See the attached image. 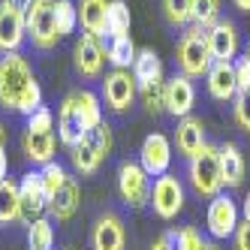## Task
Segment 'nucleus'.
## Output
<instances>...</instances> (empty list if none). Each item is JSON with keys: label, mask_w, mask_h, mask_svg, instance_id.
Here are the masks:
<instances>
[{"label": "nucleus", "mask_w": 250, "mask_h": 250, "mask_svg": "<svg viewBox=\"0 0 250 250\" xmlns=\"http://www.w3.org/2000/svg\"><path fill=\"white\" fill-rule=\"evenodd\" d=\"M208 45H211V55L214 61H235L238 58V27L232 21H217L208 30Z\"/></svg>", "instance_id": "obj_18"}, {"label": "nucleus", "mask_w": 250, "mask_h": 250, "mask_svg": "<svg viewBox=\"0 0 250 250\" xmlns=\"http://www.w3.org/2000/svg\"><path fill=\"white\" fill-rule=\"evenodd\" d=\"M55 19H58V33L61 37H69V33L76 30V24H79V9H76L73 0H58Z\"/></svg>", "instance_id": "obj_34"}, {"label": "nucleus", "mask_w": 250, "mask_h": 250, "mask_svg": "<svg viewBox=\"0 0 250 250\" xmlns=\"http://www.w3.org/2000/svg\"><path fill=\"white\" fill-rule=\"evenodd\" d=\"M133 79L139 87H145V84H154V82H163V61L157 58V51L154 48H142L136 61H133Z\"/></svg>", "instance_id": "obj_23"}, {"label": "nucleus", "mask_w": 250, "mask_h": 250, "mask_svg": "<svg viewBox=\"0 0 250 250\" xmlns=\"http://www.w3.org/2000/svg\"><path fill=\"white\" fill-rule=\"evenodd\" d=\"M217 151H220V175H223V187H241V181H244V157H241L238 145L226 142V145H220Z\"/></svg>", "instance_id": "obj_24"}, {"label": "nucleus", "mask_w": 250, "mask_h": 250, "mask_svg": "<svg viewBox=\"0 0 250 250\" xmlns=\"http://www.w3.org/2000/svg\"><path fill=\"white\" fill-rule=\"evenodd\" d=\"M235 82H238V91H250V61L247 58H235Z\"/></svg>", "instance_id": "obj_38"}, {"label": "nucleus", "mask_w": 250, "mask_h": 250, "mask_svg": "<svg viewBox=\"0 0 250 250\" xmlns=\"http://www.w3.org/2000/svg\"><path fill=\"white\" fill-rule=\"evenodd\" d=\"M58 0H37V3L30 6V12L24 15L27 19V40L33 42V48H55L61 33H58Z\"/></svg>", "instance_id": "obj_5"}, {"label": "nucleus", "mask_w": 250, "mask_h": 250, "mask_svg": "<svg viewBox=\"0 0 250 250\" xmlns=\"http://www.w3.org/2000/svg\"><path fill=\"white\" fill-rule=\"evenodd\" d=\"M136 55H139V48L133 45L130 33H124V37H109V42H105V61H109L115 69H133Z\"/></svg>", "instance_id": "obj_25"}, {"label": "nucleus", "mask_w": 250, "mask_h": 250, "mask_svg": "<svg viewBox=\"0 0 250 250\" xmlns=\"http://www.w3.org/2000/svg\"><path fill=\"white\" fill-rule=\"evenodd\" d=\"M151 250H172V238H169V232H166V235H160V238L151 244Z\"/></svg>", "instance_id": "obj_41"}, {"label": "nucleus", "mask_w": 250, "mask_h": 250, "mask_svg": "<svg viewBox=\"0 0 250 250\" xmlns=\"http://www.w3.org/2000/svg\"><path fill=\"white\" fill-rule=\"evenodd\" d=\"M21 151H24V157L30 160V163H37V166L51 163V160H55V133H51V130H45V133H40V130H24V136H21Z\"/></svg>", "instance_id": "obj_20"}, {"label": "nucleus", "mask_w": 250, "mask_h": 250, "mask_svg": "<svg viewBox=\"0 0 250 250\" xmlns=\"http://www.w3.org/2000/svg\"><path fill=\"white\" fill-rule=\"evenodd\" d=\"M187 178H190L193 193L202 196V199H214L217 193H223V175H220V151H217V145H208V142H205V148L190 157Z\"/></svg>", "instance_id": "obj_3"}, {"label": "nucleus", "mask_w": 250, "mask_h": 250, "mask_svg": "<svg viewBox=\"0 0 250 250\" xmlns=\"http://www.w3.org/2000/svg\"><path fill=\"white\" fill-rule=\"evenodd\" d=\"M79 205H82L79 181H76V178H66L63 187L48 199V214H51L55 220H69V217H73V214L79 211Z\"/></svg>", "instance_id": "obj_21"}, {"label": "nucleus", "mask_w": 250, "mask_h": 250, "mask_svg": "<svg viewBox=\"0 0 250 250\" xmlns=\"http://www.w3.org/2000/svg\"><path fill=\"white\" fill-rule=\"evenodd\" d=\"M217 21H220V0H193L190 24L202 27V30H211Z\"/></svg>", "instance_id": "obj_28"}, {"label": "nucleus", "mask_w": 250, "mask_h": 250, "mask_svg": "<svg viewBox=\"0 0 250 250\" xmlns=\"http://www.w3.org/2000/svg\"><path fill=\"white\" fill-rule=\"evenodd\" d=\"M3 3H6V6H12V9H19V12H24V15H27V12H30V6H33V3H37V0H3Z\"/></svg>", "instance_id": "obj_40"}, {"label": "nucleus", "mask_w": 250, "mask_h": 250, "mask_svg": "<svg viewBox=\"0 0 250 250\" xmlns=\"http://www.w3.org/2000/svg\"><path fill=\"white\" fill-rule=\"evenodd\" d=\"M19 205H21V220L30 226L33 220H40L48 211V193L42 187L40 172H27L19 181Z\"/></svg>", "instance_id": "obj_9"}, {"label": "nucleus", "mask_w": 250, "mask_h": 250, "mask_svg": "<svg viewBox=\"0 0 250 250\" xmlns=\"http://www.w3.org/2000/svg\"><path fill=\"white\" fill-rule=\"evenodd\" d=\"M91 133L87 130V124L82 118V109H79V103H76V94H69L63 103H61V112H58V136L66 148H73L79 145V142Z\"/></svg>", "instance_id": "obj_12"}, {"label": "nucleus", "mask_w": 250, "mask_h": 250, "mask_svg": "<svg viewBox=\"0 0 250 250\" xmlns=\"http://www.w3.org/2000/svg\"><path fill=\"white\" fill-rule=\"evenodd\" d=\"M3 142H6V133H3V124H0V151H3Z\"/></svg>", "instance_id": "obj_45"}, {"label": "nucleus", "mask_w": 250, "mask_h": 250, "mask_svg": "<svg viewBox=\"0 0 250 250\" xmlns=\"http://www.w3.org/2000/svg\"><path fill=\"white\" fill-rule=\"evenodd\" d=\"M130 6L124 3V0H109V15H105V33L109 37H124V33H130Z\"/></svg>", "instance_id": "obj_27"}, {"label": "nucleus", "mask_w": 250, "mask_h": 250, "mask_svg": "<svg viewBox=\"0 0 250 250\" xmlns=\"http://www.w3.org/2000/svg\"><path fill=\"white\" fill-rule=\"evenodd\" d=\"M112 145H115L112 127L103 121L100 127H94L91 133L79 142V145L69 148V163H73V169H76L79 175H94V172L103 166V160L112 154Z\"/></svg>", "instance_id": "obj_4"}, {"label": "nucleus", "mask_w": 250, "mask_h": 250, "mask_svg": "<svg viewBox=\"0 0 250 250\" xmlns=\"http://www.w3.org/2000/svg\"><path fill=\"white\" fill-rule=\"evenodd\" d=\"M76 69L84 79H97L103 73V63H105V48L97 42V37L91 33H82V40L76 42Z\"/></svg>", "instance_id": "obj_16"}, {"label": "nucleus", "mask_w": 250, "mask_h": 250, "mask_svg": "<svg viewBox=\"0 0 250 250\" xmlns=\"http://www.w3.org/2000/svg\"><path fill=\"white\" fill-rule=\"evenodd\" d=\"M232 3H235L241 12H250V0H232Z\"/></svg>", "instance_id": "obj_44"}, {"label": "nucleus", "mask_w": 250, "mask_h": 250, "mask_svg": "<svg viewBox=\"0 0 250 250\" xmlns=\"http://www.w3.org/2000/svg\"><path fill=\"white\" fill-rule=\"evenodd\" d=\"M151 208H154V214L160 220H175L178 214H181V208H184V187H181V181H178L175 175H160L157 181H154V187H151V202H148Z\"/></svg>", "instance_id": "obj_8"}, {"label": "nucleus", "mask_w": 250, "mask_h": 250, "mask_svg": "<svg viewBox=\"0 0 250 250\" xmlns=\"http://www.w3.org/2000/svg\"><path fill=\"white\" fill-rule=\"evenodd\" d=\"M24 37H27V19H24V12L12 9L6 3H0V51H3V55L19 51V45L24 42Z\"/></svg>", "instance_id": "obj_13"}, {"label": "nucleus", "mask_w": 250, "mask_h": 250, "mask_svg": "<svg viewBox=\"0 0 250 250\" xmlns=\"http://www.w3.org/2000/svg\"><path fill=\"white\" fill-rule=\"evenodd\" d=\"M136 91H139V84H136V79H133L130 69H112V73L103 79V100L118 115L127 112L130 105H133Z\"/></svg>", "instance_id": "obj_10"}, {"label": "nucleus", "mask_w": 250, "mask_h": 250, "mask_svg": "<svg viewBox=\"0 0 250 250\" xmlns=\"http://www.w3.org/2000/svg\"><path fill=\"white\" fill-rule=\"evenodd\" d=\"M175 145H178V154L181 157H193V154H199L205 148V124L202 118H181L178 121V130H175Z\"/></svg>", "instance_id": "obj_19"}, {"label": "nucleus", "mask_w": 250, "mask_h": 250, "mask_svg": "<svg viewBox=\"0 0 250 250\" xmlns=\"http://www.w3.org/2000/svg\"><path fill=\"white\" fill-rule=\"evenodd\" d=\"M232 103H235L232 109H235V121H238V127L250 136V91H238Z\"/></svg>", "instance_id": "obj_36"}, {"label": "nucleus", "mask_w": 250, "mask_h": 250, "mask_svg": "<svg viewBox=\"0 0 250 250\" xmlns=\"http://www.w3.org/2000/svg\"><path fill=\"white\" fill-rule=\"evenodd\" d=\"M151 175L133 160H124L118 166V193L130 208H145L151 202Z\"/></svg>", "instance_id": "obj_6"}, {"label": "nucleus", "mask_w": 250, "mask_h": 250, "mask_svg": "<svg viewBox=\"0 0 250 250\" xmlns=\"http://www.w3.org/2000/svg\"><path fill=\"white\" fill-rule=\"evenodd\" d=\"M40 175H42V187H45V193H48V199L55 196L61 187H63V181H66V169L58 163V160H51V163H45L42 169H40Z\"/></svg>", "instance_id": "obj_33"}, {"label": "nucleus", "mask_w": 250, "mask_h": 250, "mask_svg": "<svg viewBox=\"0 0 250 250\" xmlns=\"http://www.w3.org/2000/svg\"><path fill=\"white\" fill-rule=\"evenodd\" d=\"M211 63H214V55L208 45V30L190 24L178 40V69L187 79H202L208 76Z\"/></svg>", "instance_id": "obj_2"}, {"label": "nucleus", "mask_w": 250, "mask_h": 250, "mask_svg": "<svg viewBox=\"0 0 250 250\" xmlns=\"http://www.w3.org/2000/svg\"><path fill=\"white\" fill-rule=\"evenodd\" d=\"M241 214H244V220L250 223V193L244 196V205H241Z\"/></svg>", "instance_id": "obj_43"}, {"label": "nucleus", "mask_w": 250, "mask_h": 250, "mask_svg": "<svg viewBox=\"0 0 250 250\" xmlns=\"http://www.w3.org/2000/svg\"><path fill=\"white\" fill-rule=\"evenodd\" d=\"M21 220V205H19V181H0V223H15Z\"/></svg>", "instance_id": "obj_26"}, {"label": "nucleus", "mask_w": 250, "mask_h": 250, "mask_svg": "<svg viewBox=\"0 0 250 250\" xmlns=\"http://www.w3.org/2000/svg\"><path fill=\"white\" fill-rule=\"evenodd\" d=\"M163 3V15L172 27H187L193 15V0H160Z\"/></svg>", "instance_id": "obj_31"}, {"label": "nucleus", "mask_w": 250, "mask_h": 250, "mask_svg": "<svg viewBox=\"0 0 250 250\" xmlns=\"http://www.w3.org/2000/svg\"><path fill=\"white\" fill-rule=\"evenodd\" d=\"M241 223V211L235 205V199L226 193H217L214 199L208 202V214H205V226H208V235L211 238H232L235 235V229Z\"/></svg>", "instance_id": "obj_7"}, {"label": "nucleus", "mask_w": 250, "mask_h": 250, "mask_svg": "<svg viewBox=\"0 0 250 250\" xmlns=\"http://www.w3.org/2000/svg\"><path fill=\"white\" fill-rule=\"evenodd\" d=\"M139 94H142V103H145V109L151 115L166 112V87H163V82H154V84L139 87Z\"/></svg>", "instance_id": "obj_35"}, {"label": "nucleus", "mask_w": 250, "mask_h": 250, "mask_svg": "<svg viewBox=\"0 0 250 250\" xmlns=\"http://www.w3.org/2000/svg\"><path fill=\"white\" fill-rule=\"evenodd\" d=\"M244 58H247V61H250V42H247V48H244Z\"/></svg>", "instance_id": "obj_47"}, {"label": "nucleus", "mask_w": 250, "mask_h": 250, "mask_svg": "<svg viewBox=\"0 0 250 250\" xmlns=\"http://www.w3.org/2000/svg\"><path fill=\"white\" fill-rule=\"evenodd\" d=\"M76 94V103H79V109H82V118L87 124V130H94L103 124V105H100V97L94 91H73Z\"/></svg>", "instance_id": "obj_30"}, {"label": "nucleus", "mask_w": 250, "mask_h": 250, "mask_svg": "<svg viewBox=\"0 0 250 250\" xmlns=\"http://www.w3.org/2000/svg\"><path fill=\"white\" fill-rule=\"evenodd\" d=\"M27 244H30V250H51L55 247V226H51L48 217H40V220L30 223Z\"/></svg>", "instance_id": "obj_29"}, {"label": "nucleus", "mask_w": 250, "mask_h": 250, "mask_svg": "<svg viewBox=\"0 0 250 250\" xmlns=\"http://www.w3.org/2000/svg\"><path fill=\"white\" fill-rule=\"evenodd\" d=\"M91 244L94 250H124L127 247V232L118 214H100L94 229H91Z\"/></svg>", "instance_id": "obj_14"}, {"label": "nucleus", "mask_w": 250, "mask_h": 250, "mask_svg": "<svg viewBox=\"0 0 250 250\" xmlns=\"http://www.w3.org/2000/svg\"><path fill=\"white\" fill-rule=\"evenodd\" d=\"M202 250H217V247H214V244H208V241H205V244H202Z\"/></svg>", "instance_id": "obj_46"}, {"label": "nucleus", "mask_w": 250, "mask_h": 250, "mask_svg": "<svg viewBox=\"0 0 250 250\" xmlns=\"http://www.w3.org/2000/svg\"><path fill=\"white\" fill-rule=\"evenodd\" d=\"M51 127H55V115H51V109L40 105L33 115H27V127H24V130H40V133H45V130H51Z\"/></svg>", "instance_id": "obj_37"}, {"label": "nucleus", "mask_w": 250, "mask_h": 250, "mask_svg": "<svg viewBox=\"0 0 250 250\" xmlns=\"http://www.w3.org/2000/svg\"><path fill=\"white\" fill-rule=\"evenodd\" d=\"M208 94L220 103L235 100L238 94V82H235V63L229 61H214L208 69Z\"/></svg>", "instance_id": "obj_17"}, {"label": "nucleus", "mask_w": 250, "mask_h": 250, "mask_svg": "<svg viewBox=\"0 0 250 250\" xmlns=\"http://www.w3.org/2000/svg\"><path fill=\"white\" fill-rule=\"evenodd\" d=\"M0 105L19 115H33L42 105V87L19 51L0 58Z\"/></svg>", "instance_id": "obj_1"}, {"label": "nucleus", "mask_w": 250, "mask_h": 250, "mask_svg": "<svg viewBox=\"0 0 250 250\" xmlns=\"http://www.w3.org/2000/svg\"><path fill=\"white\" fill-rule=\"evenodd\" d=\"M169 163H172V142L163 133L145 136V142H142V148H139V166L151 178H160V175L169 172Z\"/></svg>", "instance_id": "obj_11"}, {"label": "nucleus", "mask_w": 250, "mask_h": 250, "mask_svg": "<svg viewBox=\"0 0 250 250\" xmlns=\"http://www.w3.org/2000/svg\"><path fill=\"white\" fill-rule=\"evenodd\" d=\"M235 250H250V223L241 220L235 229Z\"/></svg>", "instance_id": "obj_39"}, {"label": "nucleus", "mask_w": 250, "mask_h": 250, "mask_svg": "<svg viewBox=\"0 0 250 250\" xmlns=\"http://www.w3.org/2000/svg\"><path fill=\"white\" fill-rule=\"evenodd\" d=\"M166 87V112L175 115V118H187L193 112V105H196V87L187 76H172L169 82H163Z\"/></svg>", "instance_id": "obj_15"}, {"label": "nucleus", "mask_w": 250, "mask_h": 250, "mask_svg": "<svg viewBox=\"0 0 250 250\" xmlns=\"http://www.w3.org/2000/svg\"><path fill=\"white\" fill-rule=\"evenodd\" d=\"M169 238H172V250H202L205 244L196 226H181L178 232H169Z\"/></svg>", "instance_id": "obj_32"}, {"label": "nucleus", "mask_w": 250, "mask_h": 250, "mask_svg": "<svg viewBox=\"0 0 250 250\" xmlns=\"http://www.w3.org/2000/svg\"><path fill=\"white\" fill-rule=\"evenodd\" d=\"M79 24L91 37H103L105 33V15H109V0H79Z\"/></svg>", "instance_id": "obj_22"}, {"label": "nucleus", "mask_w": 250, "mask_h": 250, "mask_svg": "<svg viewBox=\"0 0 250 250\" xmlns=\"http://www.w3.org/2000/svg\"><path fill=\"white\" fill-rule=\"evenodd\" d=\"M6 169H9V163H6V154L0 151V181H6Z\"/></svg>", "instance_id": "obj_42"}]
</instances>
